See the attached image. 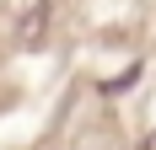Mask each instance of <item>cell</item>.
Masks as SVG:
<instances>
[{
  "instance_id": "6da1fadb",
  "label": "cell",
  "mask_w": 156,
  "mask_h": 150,
  "mask_svg": "<svg viewBox=\"0 0 156 150\" xmlns=\"http://www.w3.org/2000/svg\"><path fill=\"white\" fill-rule=\"evenodd\" d=\"M43 32H48V0H38V5H32V11L27 16H22V27H16V38H22V43H38V38H43Z\"/></svg>"
}]
</instances>
